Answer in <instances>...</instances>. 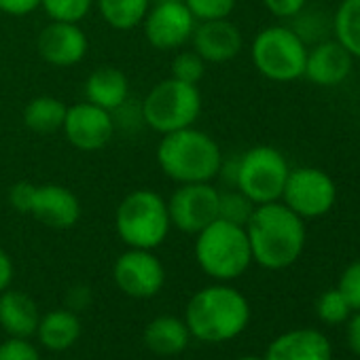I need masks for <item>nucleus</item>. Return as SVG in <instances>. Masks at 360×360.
<instances>
[{"label":"nucleus","mask_w":360,"mask_h":360,"mask_svg":"<svg viewBox=\"0 0 360 360\" xmlns=\"http://www.w3.org/2000/svg\"><path fill=\"white\" fill-rule=\"evenodd\" d=\"M85 98L87 102L115 112L127 104L129 98V81L115 66L96 68L85 81Z\"/></svg>","instance_id":"20"},{"label":"nucleus","mask_w":360,"mask_h":360,"mask_svg":"<svg viewBox=\"0 0 360 360\" xmlns=\"http://www.w3.org/2000/svg\"><path fill=\"white\" fill-rule=\"evenodd\" d=\"M339 292L345 297L352 311H360V259L349 263L339 278Z\"/></svg>","instance_id":"31"},{"label":"nucleus","mask_w":360,"mask_h":360,"mask_svg":"<svg viewBox=\"0 0 360 360\" xmlns=\"http://www.w3.org/2000/svg\"><path fill=\"white\" fill-rule=\"evenodd\" d=\"M13 274H15V269H13V261L9 257V252L5 248H0V292L11 286Z\"/></svg>","instance_id":"36"},{"label":"nucleus","mask_w":360,"mask_h":360,"mask_svg":"<svg viewBox=\"0 0 360 360\" xmlns=\"http://www.w3.org/2000/svg\"><path fill=\"white\" fill-rule=\"evenodd\" d=\"M157 163L178 185L212 183L223 165V150L210 134L191 125L161 136Z\"/></svg>","instance_id":"3"},{"label":"nucleus","mask_w":360,"mask_h":360,"mask_svg":"<svg viewBox=\"0 0 360 360\" xmlns=\"http://www.w3.org/2000/svg\"><path fill=\"white\" fill-rule=\"evenodd\" d=\"M316 311L320 316L322 322L326 324H341L349 318L352 314V307L347 305L345 297L339 292V288H330V290H324L316 303Z\"/></svg>","instance_id":"29"},{"label":"nucleus","mask_w":360,"mask_h":360,"mask_svg":"<svg viewBox=\"0 0 360 360\" xmlns=\"http://www.w3.org/2000/svg\"><path fill=\"white\" fill-rule=\"evenodd\" d=\"M238 0H185L187 9L195 18V22H210V20H227Z\"/></svg>","instance_id":"30"},{"label":"nucleus","mask_w":360,"mask_h":360,"mask_svg":"<svg viewBox=\"0 0 360 360\" xmlns=\"http://www.w3.org/2000/svg\"><path fill=\"white\" fill-rule=\"evenodd\" d=\"M280 202L295 214L305 219H320L328 214L337 202L335 180L320 167L303 165L288 172Z\"/></svg>","instance_id":"9"},{"label":"nucleus","mask_w":360,"mask_h":360,"mask_svg":"<svg viewBox=\"0 0 360 360\" xmlns=\"http://www.w3.org/2000/svg\"><path fill=\"white\" fill-rule=\"evenodd\" d=\"M41 7V0H0V11L7 15H28Z\"/></svg>","instance_id":"35"},{"label":"nucleus","mask_w":360,"mask_h":360,"mask_svg":"<svg viewBox=\"0 0 360 360\" xmlns=\"http://www.w3.org/2000/svg\"><path fill=\"white\" fill-rule=\"evenodd\" d=\"M102 20L115 30H134L150 9V0H96Z\"/></svg>","instance_id":"24"},{"label":"nucleus","mask_w":360,"mask_h":360,"mask_svg":"<svg viewBox=\"0 0 360 360\" xmlns=\"http://www.w3.org/2000/svg\"><path fill=\"white\" fill-rule=\"evenodd\" d=\"M263 5L274 18L292 20L295 15H299L305 9L307 0H263Z\"/></svg>","instance_id":"34"},{"label":"nucleus","mask_w":360,"mask_h":360,"mask_svg":"<svg viewBox=\"0 0 360 360\" xmlns=\"http://www.w3.org/2000/svg\"><path fill=\"white\" fill-rule=\"evenodd\" d=\"M206 75V62L198 51H180L172 60V79H178L189 85H200Z\"/></svg>","instance_id":"28"},{"label":"nucleus","mask_w":360,"mask_h":360,"mask_svg":"<svg viewBox=\"0 0 360 360\" xmlns=\"http://www.w3.org/2000/svg\"><path fill=\"white\" fill-rule=\"evenodd\" d=\"M185 322L191 337L206 343H225L246 330L250 305L238 288L225 282L212 284L189 299Z\"/></svg>","instance_id":"2"},{"label":"nucleus","mask_w":360,"mask_h":360,"mask_svg":"<svg viewBox=\"0 0 360 360\" xmlns=\"http://www.w3.org/2000/svg\"><path fill=\"white\" fill-rule=\"evenodd\" d=\"M352 66L354 58L349 56V51L337 39H326L307 49L303 77H307V81L318 87H337L349 77Z\"/></svg>","instance_id":"16"},{"label":"nucleus","mask_w":360,"mask_h":360,"mask_svg":"<svg viewBox=\"0 0 360 360\" xmlns=\"http://www.w3.org/2000/svg\"><path fill=\"white\" fill-rule=\"evenodd\" d=\"M290 165L286 157L274 146H252L238 157L236 183L255 206L280 202Z\"/></svg>","instance_id":"8"},{"label":"nucleus","mask_w":360,"mask_h":360,"mask_svg":"<svg viewBox=\"0 0 360 360\" xmlns=\"http://www.w3.org/2000/svg\"><path fill=\"white\" fill-rule=\"evenodd\" d=\"M112 280L131 299H150L165 284V269L153 250L129 248L115 261Z\"/></svg>","instance_id":"12"},{"label":"nucleus","mask_w":360,"mask_h":360,"mask_svg":"<svg viewBox=\"0 0 360 360\" xmlns=\"http://www.w3.org/2000/svg\"><path fill=\"white\" fill-rule=\"evenodd\" d=\"M345 322H347V345L356 356H360V311H356Z\"/></svg>","instance_id":"37"},{"label":"nucleus","mask_w":360,"mask_h":360,"mask_svg":"<svg viewBox=\"0 0 360 360\" xmlns=\"http://www.w3.org/2000/svg\"><path fill=\"white\" fill-rule=\"evenodd\" d=\"M0 360H41V354L30 339L9 337L0 343Z\"/></svg>","instance_id":"32"},{"label":"nucleus","mask_w":360,"mask_h":360,"mask_svg":"<svg viewBox=\"0 0 360 360\" xmlns=\"http://www.w3.org/2000/svg\"><path fill=\"white\" fill-rule=\"evenodd\" d=\"M263 360H333V347L316 328H295L278 335Z\"/></svg>","instance_id":"18"},{"label":"nucleus","mask_w":360,"mask_h":360,"mask_svg":"<svg viewBox=\"0 0 360 360\" xmlns=\"http://www.w3.org/2000/svg\"><path fill=\"white\" fill-rule=\"evenodd\" d=\"M89 43L85 32L79 24L70 22H51L47 24L39 39H37V51L39 56L58 68H68L79 64L87 56Z\"/></svg>","instance_id":"14"},{"label":"nucleus","mask_w":360,"mask_h":360,"mask_svg":"<svg viewBox=\"0 0 360 360\" xmlns=\"http://www.w3.org/2000/svg\"><path fill=\"white\" fill-rule=\"evenodd\" d=\"M96 0H41V7L51 22H70L79 24L87 18Z\"/></svg>","instance_id":"27"},{"label":"nucleus","mask_w":360,"mask_h":360,"mask_svg":"<svg viewBox=\"0 0 360 360\" xmlns=\"http://www.w3.org/2000/svg\"><path fill=\"white\" fill-rule=\"evenodd\" d=\"M221 191L212 183H185L167 200L172 227L183 233H200L219 219Z\"/></svg>","instance_id":"10"},{"label":"nucleus","mask_w":360,"mask_h":360,"mask_svg":"<svg viewBox=\"0 0 360 360\" xmlns=\"http://www.w3.org/2000/svg\"><path fill=\"white\" fill-rule=\"evenodd\" d=\"M238 360H263V358H257V356H244V358H238Z\"/></svg>","instance_id":"38"},{"label":"nucleus","mask_w":360,"mask_h":360,"mask_svg":"<svg viewBox=\"0 0 360 360\" xmlns=\"http://www.w3.org/2000/svg\"><path fill=\"white\" fill-rule=\"evenodd\" d=\"M255 208L257 206L236 187L229 191H221V195H219V219H223L227 223L246 227Z\"/></svg>","instance_id":"26"},{"label":"nucleus","mask_w":360,"mask_h":360,"mask_svg":"<svg viewBox=\"0 0 360 360\" xmlns=\"http://www.w3.org/2000/svg\"><path fill=\"white\" fill-rule=\"evenodd\" d=\"M34 183H15L9 191V204L13 206V210L22 212V214H30V206H32V198H34Z\"/></svg>","instance_id":"33"},{"label":"nucleus","mask_w":360,"mask_h":360,"mask_svg":"<svg viewBox=\"0 0 360 360\" xmlns=\"http://www.w3.org/2000/svg\"><path fill=\"white\" fill-rule=\"evenodd\" d=\"M193 51H198L206 64H225L240 56L244 39L240 28L227 20L198 22L191 37Z\"/></svg>","instance_id":"15"},{"label":"nucleus","mask_w":360,"mask_h":360,"mask_svg":"<svg viewBox=\"0 0 360 360\" xmlns=\"http://www.w3.org/2000/svg\"><path fill=\"white\" fill-rule=\"evenodd\" d=\"M81 320L72 309H53L41 316L37 326L39 343L49 352H66L81 337Z\"/></svg>","instance_id":"22"},{"label":"nucleus","mask_w":360,"mask_h":360,"mask_svg":"<svg viewBox=\"0 0 360 360\" xmlns=\"http://www.w3.org/2000/svg\"><path fill=\"white\" fill-rule=\"evenodd\" d=\"M200 115L202 94L198 85H189L172 77L157 83L140 104V117L144 125L161 136L195 125Z\"/></svg>","instance_id":"6"},{"label":"nucleus","mask_w":360,"mask_h":360,"mask_svg":"<svg viewBox=\"0 0 360 360\" xmlns=\"http://www.w3.org/2000/svg\"><path fill=\"white\" fill-rule=\"evenodd\" d=\"M39 320L41 311L30 295L11 288L0 292V326L9 337H34Z\"/></svg>","instance_id":"19"},{"label":"nucleus","mask_w":360,"mask_h":360,"mask_svg":"<svg viewBox=\"0 0 360 360\" xmlns=\"http://www.w3.org/2000/svg\"><path fill=\"white\" fill-rule=\"evenodd\" d=\"M115 229L127 248H159L172 229L167 202L150 189H136L127 193L117 206Z\"/></svg>","instance_id":"5"},{"label":"nucleus","mask_w":360,"mask_h":360,"mask_svg":"<svg viewBox=\"0 0 360 360\" xmlns=\"http://www.w3.org/2000/svg\"><path fill=\"white\" fill-rule=\"evenodd\" d=\"M30 214L51 229H70L81 219L79 198L62 185H37Z\"/></svg>","instance_id":"17"},{"label":"nucleus","mask_w":360,"mask_h":360,"mask_svg":"<svg viewBox=\"0 0 360 360\" xmlns=\"http://www.w3.org/2000/svg\"><path fill=\"white\" fill-rule=\"evenodd\" d=\"M246 236L252 250V263L271 271L297 263L307 240L303 219L282 202L257 206L246 223Z\"/></svg>","instance_id":"1"},{"label":"nucleus","mask_w":360,"mask_h":360,"mask_svg":"<svg viewBox=\"0 0 360 360\" xmlns=\"http://www.w3.org/2000/svg\"><path fill=\"white\" fill-rule=\"evenodd\" d=\"M255 68L269 81L290 83L303 77L307 45L286 26H269L261 30L250 47Z\"/></svg>","instance_id":"7"},{"label":"nucleus","mask_w":360,"mask_h":360,"mask_svg":"<svg viewBox=\"0 0 360 360\" xmlns=\"http://www.w3.org/2000/svg\"><path fill=\"white\" fill-rule=\"evenodd\" d=\"M62 131L75 148L100 150L112 140L115 119L112 112L85 100L75 106H68Z\"/></svg>","instance_id":"13"},{"label":"nucleus","mask_w":360,"mask_h":360,"mask_svg":"<svg viewBox=\"0 0 360 360\" xmlns=\"http://www.w3.org/2000/svg\"><path fill=\"white\" fill-rule=\"evenodd\" d=\"M68 106L53 96L32 98L24 108V123L34 134H53L60 131L66 119Z\"/></svg>","instance_id":"23"},{"label":"nucleus","mask_w":360,"mask_h":360,"mask_svg":"<svg viewBox=\"0 0 360 360\" xmlns=\"http://www.w3.org/2000/svg\"><path fill=\"white\" fill-rule=\"evenodd\" d=\"M195 24L198 22L187 9L185 0H157L148 9L142 28L150 47L172 51L191 41Z\"/></svg>","instance_id":"11"},{"label":"nucleus","mask_w":360,"mask_h":360,"mask_svg":"<svg viewBox=\"0 0 360 360\" xmlns=\"http://www.w3.org/2000/svg\"><path fill=\"white\" fill-rule=\"evenodd\" d=\"M191 341L187 322L176 316H159L150 320L144 328V343L157 356H176L183 354Z\"/></svg>","instance_id":"21"},{"label":"nucleus","mask_w":360,"mask_h":360,"mask_svg":"<svg viewBox=\"0 0 360 360\" xmlns=\"http://www.w3.org/2000/svg\"><path fill=\"white\" fill-rule=\"evenodd\" d=\"M195 261L217 282H231L252 265V250L246 227L217 219L195 233Z\"/></svg>","instance_id":"4"},{"label":"nucleus","mask_w":360,"mask_h":360,"mask_svg":"<svg viewBox=\"0 0 360 360\" xmlns=\"http://www.w3.org/2000/svg\"><path fill=\"white\" fill-rule=\"evenodd\" d=\"M333 34L352 58L360 60V0H341L333 15Z\"/></svg>","instance_id":"25"}]
</instances>
